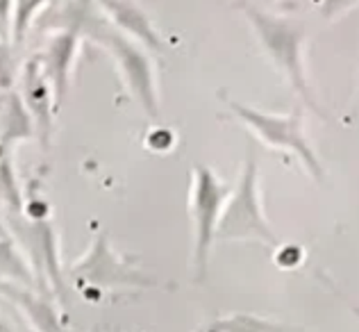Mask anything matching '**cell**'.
I'll list each match as a JSON object with an SVG mask.
<instances>
[{
  "label": "cell",
  "instance_id": "1",
  "mask_svg": "<svg viewBox=\"0 0 359 332\" xmlns=\"http://www.w3.org/2000/svg\"><path fill=\"white\" fill-rule=\"evenodd\" d=\"M237 7L248 18L262 48L271 57V62L287 75V80L294 84V89L302 98L311 100L305 78V62H302V48H305L307 39L305 25L296 21V18L264 12V9L250 3H239Z\"/></svg>",
  "mask_w": 359,
  "mask_h": 332
},
{
  "label": "cell",
  "instance_id": "2",
  "mask_svg": "<svg viewBox=\"0 0 359 332\" xmlns=\"http://www.w3.org/2000/svg\"><path fill=\"white\" fill-rule=\"evenodd\" d=\"M255 182H257V171H255V162H248L239 192L234 194L232 203L225 207L219 225H216L219 237H225V239H250V237H255V239L276 244V237H273L262 216Z\"/></svg>",
  "mask_w": 359,
  "mask_h": 332
},
{
  "label": "cell",
  "instance_id": "3",
  "mask_svg": "<svg viewBox=\"0 0 359 332\" xmlns=\"http://www.w3.org/2000/svg\"><path fill=\"white\" fill-rule=\"evenodd\" d=\"M96 39L107 46L109 53L118 62L123 78L130 84V89L137 93V98L144 102L148 109H155V73L150 57L139 48V46L123 32L111 30L109 25L102 27Z\"/></svg>",
  "mask_w": 359,
  "mask_h": 332
},
{
  "label": "cell",
  "instance_id": "4",
  "mask_svg": "<svg viewBox=\"0 0 359 332\" xmlns=\"http://www.w3.org/2000/svg\"><path fill=\"white\" fill-rule=\"evenodd\" d=\"M232 109L237 112L239 119L248 123V126L257 132L269 146L291 150V153H296L302 162H305V166L311 171V173L320 175V166L316 162V157L311 153L305 137H302L298 117H271V114H262V112H255L248 107H241L237 102H232Z\"/></svg>",
  "mask_w": 359,
  "mask_h": 332
},
{
  "label": "cell",
  "instance_id": "5",
  "mask_svg": "<svg viewBox=\"0 0 359 332\" xmlns=\"http://www.w3.org/2000/svg\"><path fill=\"white\" fill-rule=\"evenodd\" d=\"M228 189L219 185L210 168L196 171V189H194V216H196V230H198V244H196V260L201 267H205L207 248H210L212 234L221 219V207Z\"/></svg>",
  "mask_w": 359,
  "mask_h": 332
},
{
  "label": "cell",
  "instance_id": "6",
  "mask_svg": "<svg viewBox=\"0 0 359 332\" xmlns=\"http://www.w3.org/2000/svg\"><path fill=\"white\" fill-rule=\"evenodd\" d=\"M98 5L105 12L107 21L118 27V32H126V36H132L153 51L162 48V36L148 14L137 5V0H98Z\"/></svg>",
  "mask_w": 359,
  "mask_h": 332
},
{
  "label": "cell",
  "instance_id": "7",
  "mask_svg": "<svg viewBox=\"0 0 359 332\" xmlns=\"http://www.w3.org/2000/svg\"><path fill=\"white\" fill-rule=\"evenodd\" d=\"M80 48V34L75 30H62L48 41L43 57H39L43 64V71L48 75V80L55 84V91L62 93L69 80V73L73 69V62L78 57Z\"/></svg>",
  "mask_w": 359,
  "mask_h": 332
},
{
  "label": "cell",
  "instance_id": "8",
  "mask_svg": "<svg viewBox=\"0 0 359 332\" xmlns=\"http://www.w3.org/2000/svg\"><path fill=\"white\" fill-rule=\"evenodd\" d=\"M50 0H14V16H12V36L16 44L25 39L27 30L34 23V18L41 14V9Z\"/></svg>",
  "mask_w": 359,
  "mask_h": 332
},
{
  "label": "cell",
  "instance_id": "9",
  "mask_svg": "<svg viewBox=\"0 0 359 332\" xmlns=\"http://www.w3.org/2000/svg\"><path fill=\"white\" fill-rule=\"evenodd\" d=\"M357 5H359V0H323V3H320V16L327 18V21H334V18L344 16Z\"/></svg>",
  "mask_w": 359,
  "mask_h": 332
},
{
  "label": "cell",
  "instance_id": "10",
  "mask_svg": "<svg viewBox=\"0 0 359 332\" xmlns=\"http://www.w3.org/2000/svg\"><path fill=\"white\" fill-rule=\"evenodd\" d=\"M12 16H14V0H0V36L12 32Z\"/></svg>",
  "mask_w": 359,
  "mask_h": 332
},
{
  "label": "cell",
  "instance_id": "11",
  "mask_svg": "<svg viewBox=\"0 0 359 332\" xmlns=\"http://www.w3.org/2000/svg\"><path fill=\"white\" fill-rule=\"evenodd\" d=\"M12 80V55H9L7 44L0 39V84Z\"/></svg>",
  "mask_w": 359,
  "mask_h": 332
}]
</instances>
